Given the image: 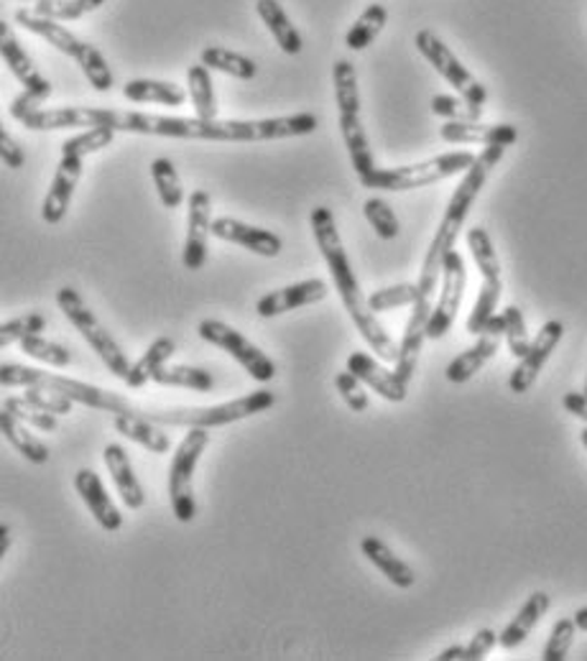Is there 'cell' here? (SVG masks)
Wrapping results in <instances>:
<instances>
[{
  "label": "cell",
  "instance_id": "cell-13",
  "mask_svg": "<svg viewBox=\"0 0 587 661\" xmlns=\"http://www.w3.org/2000/svg\"><path fill=\"white\" fill-rule=\"evenodd\" d=\"M197 335L205 340V343L220 347V351H225L228 355H233V358L248 370L253 381L268 383L277 378V363L268 358L258 345H253L248 338H243L235 327L225 325L220 319H202L197 327Z\"/></svg>",
  "mask_w": 587,
  "mask_h": 661
},
{
  "label": "cell",
  "instance_id": "cell-16",
  "mask_svg": "<svg viewBox=\"0 0 587 661\" xmlns=\"http://www.w3.org/2000/svg\"><path fill=\"white\" fill-rule=\"evenodd\" d=\"M213 236V200L205 189L190 194V215H187V241L182 264L187 271H200L207 260V243Z\"/></svg>",
  "mask_w": 587,
  "mask_h": 661
},
{
  "label": "cell",
  "instance_id": "cell-9",
  "mask_svg": "<svg viewBox=\"0 0 587 661\" xmlns=\"http://www.w3.org/2000/svg\"><path fill=\"white\" fill-rule=\"evenodd\" d=\"M475 158L477 156L470 151H452V154L434 156L430 162L396 166V169H375L360 185L368 189H383V192H409V189L430 187L434 181L455 177V174H465L475 164Z\"/></svg>",
  "mask_w": 587,
  "mask_h": 661
},
{
  "label": "cell",
  "instance_id": "cell-7",
  "mask_svg": "<svg viewBox=\"0 0 587 661\" xmlns=\"http://www.w3.org/2000/svg\"><path fill=\"white\" fill-rule=\"evenodd\" d=\"M16 24L24 26L26 31L47 39L56 49V52L72 56V60L79 64V69L85 72L87 82L95 87L98 92L113 90V69H111V64H107L105 56L100 54V49H95L92 43H87L82 39H77V36L72 34L69 28H64L60 21L43 18L36 11L18 9Z\"/></svg>",
  "mask_w": 587,
  "mask_h": 661
},
{
  "label": "cell",
  "instance_id": "cell-44",
  "mask_svg": "<svg viewBox=\"0 0 587 661\" xmlns=\"http://www.w3.org/2000/svg\"><path fill=\"white\" fill-rule=\"evenodd\" d=\"M366 389V383L355 373H350V370H343V373L335 376V391L347 404V409L355 414H363L368 411V406H371V398H368Z\"/></svg>",
  "mask_w": 587,
  "mask_h": 661
},
{
  "label": "cell",
  "instance_id": "cell-1",
  "mask_svg": "<svg viewBox=\"0 0 587 661\" xmlns=\"http://www.w3.org/2000/svg\"><path fill=\"white\" fill-rule=\"evenodd\" d=\"M315 113L281 115L264 120H202L154 115L139 111H115V107H41L21 120L28 130H64V128H113L115 134H141L187 141H281L299 138L317 130Z\"/></svg>",
  "mask_w": 587,
  "mask_h": 661
},
{
  "label": "cell",
  "instance_id": "cell-14",
  "mask_svg": "<svg viewBox=\"0 0 587 661\" xmlns=\"http://www.w3.org/2000/svg\"><path fill=\"white\" fill-rule=\"evenodd\" d=\"M468 287V271L465 260L458 251H449L442 266V289L439 300L434 304L430 325H426V340H442L449 332V327L455 325L458 317L462 296H465Z\"/></svg>",
  "mask_w": 587,
  "mask_h": 661
},
{
  "label": "cell",
  "instance_id": "cell-26",
  "mask_svg": "<svg viewBox=\"0 0 587 661\" xmlns=\"http://www.w3.org/2000/svg\"><path fill=\"white\" fill-rule=\"evenodd\" d=\"M549 606H552V598H549L547 593L528 595L519 613L513 615V621L501 631V634H498V646H503L506 651H511V649H516V646L524 644L528 634L536 628V623L547 615Z\"/></svg>",
  "mask_w": 587,
  "mask_h": 661
},
{
  "label": "cell",
  "instance_id": "cell-30",
  "mask_svg": "<svg viewBox=\"0 0 587 661\" xmlns=\"http://www.w3.org/2000/svg\"><path fill=\"white\" fill-rule=\"evenodd\" d=\"M0 432L3 437L11 442V447L26 457L31 465H47L49 462V447L43 442L26 430V424L21 419L13 417L11 411H0Z\"/></svg>",
  "mask_w": 587,
  "mask_h": 661
},
{
  "label": "cell",
  "instance_id": "cell-5",
  "mask_svg": "<svg viewBox=\"0 0 587 661\" xmlns=\"http://www.w3.org/2000/svg\"><path fill=\"white\" fill-rule=\"evenodd\" d=\"M113 138H115L113 128H85L82 134L62 143L60 166H56L52 187H49L47 198H43L41 205L43 223L60 225L64 220V215H67L69 209V202L75 198L79 177H82L85 158L111 147Z\"/></svg>",
  "mask_w": 587,
  "mask_h": 661
},
{
  "label": "cell",
  "instance_id": "cell-21",
  "mask_svg": "<svg viewBox=\"0 0 587 661\" xmlns=\"http://www.w3.org/2000/svg\"><path fill=\"white\" fill-rule=\"evenodd\" d=\"M347 370L360 378L368 389L375 391L381 398H386L391 404H401L406 402V394H409V386L396 376V370L383 368L373 355H368L363 351H355L350 358H347Z\"/></svg>",
  "mask_w": 587,
  "mask_h": 661
},
{
  "label": "cell",
  "instance_id": "cell-17",
  "mask_svg": "<svg viewBox=\"0 0 587 661\" xmlns=\"http://www.w3.org/2000/svg\"><path fill=\"white\" fill-rule=\"evenodd\" d=\"M506 335V319L503 315H493L485 325L483 335L477 338V343L473 347H468L465 353H460L458 358L449 363L445 370V378L449 383H468L477 370L485 368V363L496 358L498 345H501V338Z\"/></svg>",
  "mask_w": 587,
  "mask_h": 661
},
{
  "label": "cell",
  "instance_id": "cell-35",
  "mask_svg": "<svg viewBox=\"0 0 587 661\" xmlns=\"http://www.w3.org/2000/svg\"><path fill=\"white\" fill-rule=\"evenodd\" d=\"M187 85H190V98L194 103V111H197V118L217 120L215 87L205 64H192L190 72H187Z\"/></svg>",
  "mask_w": 587,
  "mask_h": 661
},
{
  "label": "cell",
  "instance_id": "cell-19",
  "mask_svg": "<svg viewBox=\"0 0 587 661\" xmlns=\"http://www.w3.org/2000/svg\"><path fill=\"white\" fill-rule=\"evenodd\" d=\"M213 236L220 238V241L241 245V249L264 258H277L284 249L277 232L256 228V225L235 220V217H217V220H213Z\"/></svg>",
  "mask_w": 587,
  "mask_h": 661
},
{
  "label": "cell",
  "instance_id": "cell-11",
  "mask_svg": "<svg viewBox=\"0 0 587 661\" xmlns=\"http://www.w3.org/2000/svg\"><path fill=\"white\" fill-rule=\"evenodd\" d=\"M468 249L473 253V260L477 271L483 276L481 294H477L475 307L468 317V332L470 335H483L488 319L496 315L498 302L503 294V279H501V260H498L496 245H493L488 230L485 228H470L468 230Z\"/></svg>",
  "mask_w": 587,
  "mask_h": 661
},
{
  "label": "cell",
  "instance_id": "cell-33",
  "mask_svg": "<svg viewBox=\"0 0 587 661\" xmlns=\"http://www.w3.org/2000/svg\"><path fill=\"white\" fill-rule=\"evenodd\" d=\"M386 24H388L386 5L371 3L350 26V31L345 34V47L350 49V52H363V49H368L375 39H379V34L386 28Z\"/></svg>",
  "mask_w": 587,
  "mask_h": 661
},
{
  "label": "cell",
  "instance_id": "cell-41",
  "mask_svg": "<svg viewBox=\"0 0 587 661\" xmlns=\"http://www.w3.org/2000/svg\"><path fill=\"white\" fill-rule=\"evenodd\" d=\"M21 351H24L28 358L47 363L52 368H67L72 363V353L64 345H56L52 340L41 338V335H28L21 340Z\"/></svg>",
  "mask_w": 587,
  "mask_h": 661
},
{
  "label": "cell",
  "instance_id": "cell-50",
  "mask_svg": "<svg viewBox=\"0 0 587 661\" xmlns=\"http://www.w3.org/2000/svg\"><path fill=\"white\" fill-rule=\"evenodd\" d=\"M39 105H43V100L39 98V94H34V92L24 90V92H21L18 98L11 103V118L21 123V120L26 118V115H31V113H36V111H41Z\"/></svg>",
  "mask_w": 587,
  "mask_h": 661
},
{
  "label": "cell",
  "instance_id": "cell-48",
  "mask_svg": "<svg viewBox=\"0 0 587 661\" xmlns=\"http://www.w3.org/2000/svg\"><path fill=\"white\" fill-rule=\"evenodd\" d=\"M498 646V634L493 628H481L462 649V661H481Z\"/></svg>",
  "mask_w": 587,
  "mask_h": 661
},
{
  "label": "cell",
  "instance_id": "cell-42",
  "mask_svg": "<svg viewBox=\"0 0 587 661\" xmlns=\"http://www.w3.org/2000/svg\"><path fill=\"white\" fill-rule=\"evenodd\" d=\"M41 330H47V317L39 312H28L24 317L0 325V347L16 345L28 335H41Z\"/></svg>",
  "mask_w": 587,
  "mask_h": 661
},
{
  "label": "cell",
  "instance_id": "cell-15",
  "mask_svg": "<svg viewBox=\"0 0 587 661\" xmlns=\"http://www.w3.org/2000/svg\"><path fill=\"white\" fill-rule=\"evenodd\" d=\"M562 338H564V325L560 319H549V322H545L539 335L532 340L528 353L519 360V366L513 368V373L509 378V389L513 394H526V391H532L536 378L541 373V368H545L547 360L552 358V353L557 351V345L562 343Z\"/></svg>",
  "mask_w": 587,
  "mask_h": 661
},
{
  "label": "cell",
  "instance_id": "cell-3",
  "mask_svg": "<svg viewBox=\"0 0 587 661\" xmlns=\"http://www.w3.org/2000/svg\"><path fill=\"white\" fill-rule=\"evenodd\" d=\"M506 154V147H485L481 156L475 158V164L465 171V177L455 189V194L449 198V205L445 209V217H442L437 232H434L430 251L424 256L422 274H419V300L411 309L409 322H406L404 340H401V351H398L396 360V376L409 386L411 378H414L419 355H422V345L426 340V325H430L432 309H434V292H437V283L442 281V266H445V258L449 251H455V243H458V236L462 230V225L468 220L470 207L475 205L477 194L488 181L490 171L496 169L498 162H501Z\"/></svg>",
  "mask_w": 587,
  "mask_h": 661
},
{
  "label": "cell",
  "instance_id": "cell-34",
  "mask_svg": "<svg viewBox=\"0 0 587 661\" xmlns=\"http://www.w3.org/2000/svg\"><path fill=\"white\" fill-rule=\"evenodd\" d=\"M200 62L205 64L207 69L222 72V75H230L235 79H253L258 75V64L248 60V56L230 52V49L225 47H207L202 49Z\"/></svg>",
  "mask_w": 587,
  "mask_h": 661
},
{
  "label": "cell",
  "instance_id": "cell-31",
  "mask_svg": "<svg viewBox=\"0 0 587 661\" xmlns=\"http://www.w3.org/2000/svg\"><path fill=\"white\" fill-rule=\"evenodd\" d=\"M174 351H177V345H174L171 338H156L154 343L146 347V353L130 366L126 376V386L130 391H141L149 381H154V373L162 366H166V360L171 358Z\"/></svg>",
  "mask_w": 587,
  "mask_h": 661
},
{
  "label": "cell",
  "instance_id": "cell-38",
  "mask_svg": "<svg viewBox=\"0 0 587 661\" xmlns=\"http://www.w3.org/2000/svg\"><path fill=\"white\" fill-rule=\"evenodd\" d=\"M3 409L11 411L13 417L21 419L24 424L34 427V430H39V432H56V427H60V421H56V414L39 409V406L28 402L26 396L24 398H18V396L5 398Z\"/></svg>",
  "mask_w": 587,
  "mask_h": 661
},
{
  "label": "cell",
  "instance_id": "cell-43",
  "mask_svg": "<svg viewBox=\"0 0 587 661\" xmlns=\"http://www.w3.org/2000/svg\"><path fill=\"white\" fill-rule=\"evenodd\" d=\"M503 319H506V335H503L506 343H509V351L513 358L521 360L528 353V347H532V338H528L524 312L511 304V307L503 309Z\"/></svg>",
  "mask_w": 587,
  "mask_h": 661
},
{
  "label": "cell",
  "instance_id": "cell-32",
  "mask_svg": "<svg viewBox=\"0 0 587 661\" xmlns=\"http://www.w3.org/2000/svg\"><path fill=\"white\" fill-rule=\"evenodd\" d=\"M154 383L166 389H190L197 394H213L215 391V376L194 366H162L154 373Z\"/></svg>",
  "mask_w": 587,
  "mask_h": 661
},
{
  "label": "cell",
  "instance_id": "cell-37",
  "mask_svg": "<svg viewBox=\"0 0 587 661\" xmlns=\"http://www.w3.org/2000/svg\"><path fill=\"white\" fill-rule=\"evenodd\" d=\"M103 3L105 0H39L34 11L43 18L77 21L87 16V13L98 11Z\"/></svg>",
  "mask_w": 587,
  "mask_h": 661
},
{
  "label": "cell",
  "instance_id": "cell-10",
  "mask_svg": "<svg viewBox=\"0 0 587 661\" xmlns=\"http://www.w3.org/2000/svg\"><path fill=\"white\" fill-rule=\"evenodd\" d=\"M209 447L207 427H190L184 440L179 442L177 453L171 457L169 470V504L171 513L179 524H192L197 516V500H194V468Z\"/></svg>",
  "mask_w": 587,
  "mask_h": 661
},
{
  "label": "cell",
  "instance_id": "cell-4",
  "mask_svg": "<svg viewBox=\"0 0 587 661\" xmlns=\"http://www.w3.org/2000/svg\"><path fill=\"white\" fill-rule=\"evenodd\" d=\"M309 225H311V232H315L317 245H320L324 264H328V268H330L332 281H335L340 300H343V304H345L347 315L353 317V322L360 330V335H363L366 343L371 345V351L379 355L381 360L396 363L401 345L394 343V338L388 335L386 327L381 325V319L375 317L371 304H368V296L363 294V289H360L358 276H355L350 258H347V251L343 245V238H340V232H337L332 209L324 205L315 207L309 215Z\"/></svg>",
  "mask_w": 587,
  "mask_h": 661
},
{
  "label": "cell",
  "instance_id": "cell-25",
  "mask_svg": "<svg viewBox=\"0 0 587 661\" xmlns=\"http://www.w3.org/2000/svg\"><path fill=\"white\" fill-rule=\"evenodd\" d=\"M360 551H363V557L368 559V562L379 567L381 575L386 577L391 585L401 587V590L414 587V583H417L414 570H411V567L406 564L401 557L394 555L388 544L381 542L379 536H363V542H360Z\"/></svg>",
  "mask_w": 587,
  "mask_h": 661
},
{
  "label": "cell",
  "instance_id": "cell-29",
  "mask_svg": "<svg viewBox=\"0 0 587 661\" xmlns=\"http://www.w3.org/2000/svg\"><path fill=\"white\" fill-rule=\"evenodd\" d=\"M123 98L130 103H156L166 107H179L187 100L184 87L162 79H130L123 85Z\"/></svg>",
  "mask_w": 587,
  "mask_h": 661
},
{
  "label": "cell",
  "instance_id": "cell-27",
  "mask_svg": "<svg viewBox=\"0 0 587 661\" xmlns=\"http://www.w3.org/2000/svg\"><path fill=\"white\" fill-rule=\"evenodd\" d=\"M115 432L123 437L136 442V445L146 447L154 455H166L171 449V437L162 430V424L156 421L143 419L139 414H115L113 419Z\"/></svg>",
  "mask_w": 587,
  "mask_h": 661
},
{
  "label": "cell",
  "instance_id": "cell-39",
  "mask_svg": "<svg viewBox=\"0 0 587 661\" xmlns=\"http://www.w3.org/2000/svg\"><path fill=\"white\" fill-rule=\"evenodd\" d=\"M417 300H419L417 283H396V287L373 292L371 296H368V304H371V309L375 312V315H381V312L414 307Z\"/></svg>",
  "mask_w": 587,
  "mask_h": 661
},
{
  "label": "cell",
  "instance_id": "cell-47",
  "mask_svg": "<svg viewBox=\"0 0 587 661\" xmlns=\"http://www.w3.org/2000/svg\"><path fill=\"white\" fill-rule=\"evenodd\" d=\"M432 113L447 120H481L483 113L470 107L462 98H452V94H434L432 98Z\"/></svg>",
  "mask_w": 587,
  "mask_h": 661
},
{
  "label": "cell",
  "instance_id": "cell-36",
  "mask_svg": "<svg viewBox=\"0 0 587 661\" xmlns=\"http://www.w3.org/2000/svg\"><path fill=\"white\" fill-rule=\"evenodd\" d=\"M151 179H154L158 200H162V205L166 209H177L182 207L184 202V189L182 181H179V174L174 169V164L169 158H154V164H151Z\"/></svg>",
  "mask_w": 587,
  "mask_h": 661
},
{
  "label": "cell",
  "instance_id": "cell-12",
  "mask_svg": "<svg viewBox=\"0 0 587 661\" xmlns=\"http://www.w3.org/2000/svg\"><path fill=\"white\" fill-rule=\"evenodd\" d=\"M414 43L419 54H422L424 60L460 92V98L465 100L473 111L483 113L485 100H488V90H485V87L473 77V72L452 54V49H449L437 34L430 31V28H422V31L414 36Z\"/></svg>",
  "mask_w": 587,
  "mask_h": 661
},
{
  "label": "cell",
  "instance_id": "cell-20",
  "mask_svg": "<svg viewBox=\"0 0 587 661\" xmlns=\"http://www.w3.org/2000/svg\"><path fill=\"white\" fill-rule=\"evenodd\" d=\"M328 294H330V289L322 279L296 281V283H292V287L277 289V292L260 296L256 304V312H258V317L271 319V317L286 315V312H292V309H302V307H309V304L328 300Z\"/></svg>",
  "mask_w": 587,
  "mask_h": 661
},
{
  "label": "cell",
  "instance_id": "cell-45",
  "mask_svg": "<svg viewBox=\"0 0 587 661\" xmlns=\"http://www.w3.org/2000/svg\"><path fill=\"white\" fill-rule=\"evenodd\" d=\"M575 634H577L575 619L557 621L552 634H549V641L545 646V651H541V659H545V661H564V659H567L572 644H575Z\"/></svg>",
  "mask_w": 587,
  "mask_h": 661
},
{
  "label": "cell",
  "instance_id": "cell-8",
  "mask_svg": "<svg viewBox=\"0 0 587 661\" xmlns=\"http://www.w3.org/2000/svg\"><path fill=\"white\" fill-rule=\"evenodd\" d=\"M56 307H60L62 315L75 325V330L85 338V343L95 351L98 358L105 363V368L111 370L115 378L126 381L128 370L133 363L128 360V355L118 345V340H115L111 332L105 330V325L95 317V312L87 307L77 289L62 287L60 292H56Z\"/></svg>",
  "mask_w": 587,
  "mask_h": 661
},
{
  "label": "cell",
  "instance_id": "cell-49",
  "mask_svg": "<svg viewBox=\"0 0 587 661\" xmlns=\"http://www.w3.org/2000/svg\"><path fill=\"white\" fill-rule=\"evenodd\" d=\"M0 156H3V164L9 166V169H21V166L26 164V154L24 147L13 138L9 130H0Z\"/></svg>",
  "mask_w": 587,
  "mask_h": 661
},
{
  "label": "cell",
  "instance_id": "cell-46",
  "mask_svg": "<svg viewBox=\"0 0 587 661\" xmlns=\"http://www.w3.org/2000/svg\"><path fill=\"white\" fill-rule=\"evenodd\" d=\"M28 402L39 406V409L43 411H52L60 417V414H67L72 411V406H75L77 402H72V398L67 394H62V391H54V389H43V386H26V394H24Z\"/></svg>",
  "mask_w": 587,
  "mask_h": 661
},
{
  "label": "cell",
  "instance_id": "cell-51",
  "mask_svg": "<svg viewBox=\"0 0 587 661\" xmlns=\"http://www.w3.org/2000/svg\"><path fill=\"white\" fill-rule=\"evenodd\" d=\"M562 406L572 414V417H577V419H585V421H587V396H585V394H577V391H570V394H564Z\"/></svg>",
  "mask_w": 587,
  "mask_h": 661
},
{
  "label": "cell",
  "instance_id": "cell-24",
  "mask_svg": "<svg viewBox=\"0 0 587 661\" xmlns=\"http://www.w3.org/2000/svg\"><path fill=\"white\" fill-rule=\"evenodd\" d=\"M103 460L126 508H130V511H139V508L146 506V491H143L139 475L133 472V462H130L126 447L115 445L113 442V445L105 447Z\"/></svg>",
  "mask_w": 587,
  "mask_h": 661
},
{
  "label": "cell",
  "instance_id": "cell-40",
  "mask_svg": "<svg viewBox=\"0 0 587 661\" xmlns=\"http://www.w3.org/2000/svg\"><path fill=\"white\" fill-rule=\"evenodd\" d=\"M363 215L366 220L371 223V228L375 230V236H379L381 241H394V238H398V232H401V225H398L394 207H391L386 200L381 198L366 200Z\"/></svg>",
  "mask_w": 587,
  "mask_h": 661
},
{
  "label": "cell",
  "instance_id": "cell-54",
  "mask_svg": "<svg viewBox=\"0 0 587 661\" xmlns=\"http://www.w3.org/2000/svg\"><path fill=\"white\" fill-rule=\"evenodd\" d=\"M579 442H583V447L587 449V430H583V432H579Z\"/></svg>",
  "mask_w": 587,
  "mask_h": 661
},
{
  "label": "cell",
  "instance_id": "cell-53",
  "mask_svg": "<svg viewBox=\"0 0 587 661\" xmlns=\"http://www.w3.org/2000/svg\"><path fill=\"white\" fill-rule=\"evenodd\" d=\"M575 623H577L579 631H587V606L575 610Z\"/></svg>",
  "mask_w": 587,
  "mask_h": 661
},
{
  "label": "cell",
  "instance_id": "cell-23",
  "mask_svg": "<svg viewBox=\"0 0 587 661\" xmlns=\"http://www.w3.org/2000/svg\"><path fill=\"white\" fill-rule=\"evenodd\" d=\"M439 136L447 143H483V147H513L519 141L516 126L509 123H498V126H488L481 120H447L439 128Z\"/></svg>",
  "mask_w": 587,
  "mask_h": 661
},
{
  "label": "cell",
  "instance_id": "cell-52",
  "mask_svg": "<svg viewBox=\"0 0 587 661\" xmlns=\"http://www.w3.org/2000/svg\"><path fill=\"white\" fill-rule=\"evenodd\" d=\"M11 544H13V529L9 524H3L0 526V559L9 555Z\"/></svg>",
  "mask_w": 587,
  "mask_h": 661
},
{
  "label": "cell",
  "instance_id": "cell-55",
  "mask_svg": "<svg viewBox=\"0 0 587 661\" xmlns=\"http://www.w3.org/2000/svg\"><path fill=\"white\" fill-rule=\"evenodd\" d=\"M583 394L587 396V378H585V391H583Z\"/></svg>",
  "mask_w": 587,
  "mask_h": 661
},
{
  "label": "cell",
  "instance_id": "cell-28",
  "mask_svg": "<svg viewBox=\"0 0 587 661\" xmlns=\"http://www.w3.org/2000/svg\"><path fill=\"white\" fill-rule=\"evenodd\" d=\"M256 11L260 21H264L268 31H271L273 41L279 43V49L289 56L299 54L304 49V39L302 34L296 31V26L292 24V18H289V13L284 11V5L279 3V0H258Z\"/></svg>",
  "mask_w": 587,
  "mask_h": 661
},
{
  "label": "cell",
  "instance_id": "cell-18",
  "mask_svg": "<svg viewBox=\"0 0 587 661\" xmlns=\"http://www.w3.org/2000/svg\"><path fill=\"white\" fill-rule=\"evenodd\" d=\"M0 52H3V60L13 72V77L24 85V90L39 94L43 103L52 98L54 92L52 82L41 75L39 67H36L26 49L21 47V41L16 39V34H13V28L9 24H0Z\"/></svg>",
  "mask_w": 587,
  "mask_h": 661
},
{
  "label": "cell",
  "instance_id": "cell-6",
  "mask_svg": "<svg viewBox=\"0 0 587 661\" xmlns=\"http://www.w3.org/2000/svg\"><path fill=\"white\" fill-rule=\"evenodd\" d=\"M332 82H335V100H337V115H340V134L350 154L353 169L358 179L379 169L375 158L371 154V143H368L363 120H360V90H358V72H355L353 62L337 60L332 67Z\"/></svg>",
  "mask_w": 587,
  "mask_h": 661
},
{
  "label": "cell",
  "instance_id": "cell-2",
  "mask_svg": "<svg viewBox=\"0 0 587 661\" xmlns=\"http://www.w3.org/2000/svg\"><path fill=\"white\" fill-rule=\"evenodd\" d=\"M0 383H3L5 389L11 386L54 389L67 394L72 402L90 406V409L111 411V414H139V417L156 421V424L162 427H207V430H213V427H228L235 424V421L256 417V414H264L277 404V396H273V391L268 389L253 391L248 396L213 406L136 404L126 396L113 394V391L77 381V378L56 376L49 373V370L31 368V366H18V363H3V368H0Z\"/></svg>",
  "mask_w": 587,
  "mask_h": 661
},
{
  "label": "cell",
  "instance_id": "cell-22",
  "mask_svg": "<svg viewBox=\"0 0 587 661\" xmlns=\"http://www.w3.org/2000/svg\"><path fill=\"white\" fill-rule=\"evenodd\" d=\"M75 491L79 493V498L85 500V506L90 508V513L95 516L100 529H105L107 534L120 532V526H123L120 508L113 504L111 496H107L105 485H103V481H100V475L95 470H90V468L77 470Z\"/></svg>",
  "mask_w": 587,
  "mask_h": 661
}]
</instances>
